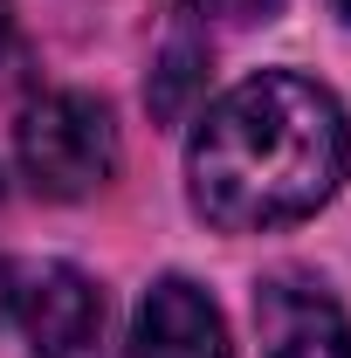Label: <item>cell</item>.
<instances>
[{
    "mask_svg": "<svg viewBox=\"0 0 351 358\" xmlns=\"http://www.w3.org/2000/svg\"><path fill=\"white\" fill-rule=\"evenodd\" d=\"M200 83H207V42L173 35L166 55H159V69H152V110H159V117H179Z\"/></svg>",
    "mask_w": 351,
    "mask_h": 358,
    "instance_id": "obj_6",
    "label": "cell"
},
{
    "mask_svg": "<svg viewBox=\"0 0 351 358\" xmlns=\"http://www.w3.org/2000/svg\"><path fill=\"white\" fill-rule=\"evenodd\" d=\"M7 317H14V268L0 262V324H7Z\"/></svg>",
    "mask_w": 351,
    "mask_h": 358,
    "instance_id": "obj_8",
    "label": "cell"
},
{
    "mask_svg": "<svg viewBox=\"0 0 351 358\" xmlns=\"http://www.w3.org/2000/svg\"><path fill=\"white\" fill-rule=\"evenodd\" d=\"M207 21H234V28H248V21H268L282 0H193Z\"/></svg>",
    "mask_w": 351,
    "mask_h": 358,
    "instance_id": "obj_7",
    "label": "cell"
},
{
    "mask_svg": "<svg viewBox=\"0 0 351 358\" xmlns=\"http://www.w3.org/2000/svg\"><path fill=\"white\" fill-rule=\"evenodd\" d=\"M131 358H234V352H227V324L207 303V289H193L186 275H159L138 303Z\"/></svg>",
    "mask_w": 351,
    "mask_h": 358,
    "instance_id": "obj_5",
    "label": "cell"
},
{
    "mask_svg": "<svg viewBox=\"0 0 351 358\" xmlns=\"http://www.w3.org/2000/svg\"><path fill=\"white\" fill-rule=\"evenodd\" d=\"M255 331L268 358H351V317L317 275H268L255 289Z\"/></svg>",
    "mask_w": 351,
    "mask_h": 358,
    "instance_id": "obj_3",
    "label": "cell"
},
{
    "mask_svg": "<svg viewBox=\"0 0 351 358\" xmlns=\"http://www.w3.org/2000/svg\"><path fill=\"white\" fill-rule=\"evenodd\" d=\"M351 166L345 103L310 76L268 69L227 90L193 131V207L214 227L255 234L317 214Z\"/></svg>",
    "mask_w": 351,
    "mask_h": 358,
    "instance_id": "obj_1",
    "label": "cell"
},
{
    "mask_svg": "<svg viewBox=\"0 0 351 358\" xmlns=\"http://www.w3.org/2000/svg\"><path fill=\"white\" fill-rule=\"evenodd\" d=\"M14 317L42 358H76L103 331V289L69 262H42L14 275Z\"/></svg>",
    "mask_w": 351,
    "mask_h": 358,
    "instance_id": "obj_4",
    "label": "cell"
},
{
    "mask_svg": "<svg viewBox=\"0 0 351 358\" xmlns=\"http://www.w3.org/2000/svg\"><path fill=\"white\" fill-rule=\"evenodd\" d=\"M7 48H14V21H7V0H0V62H7Z\"/></svg>",
    "mask_w": 351,
    "mask_h": 358,
    "instance_id": "obj_9",
    "label": "cell"
},
{
    "mask_svg": "<svg viewBox=\"0 0 351 358\" xmlns=\"http://www.w3.org/2000/svg\"><path fill=\"white\" fill-rule=\"evenodd\" d=\"M14 152L35 193L48 200H83L117 173V124L110 110L83 90H55L42 103H28V117L14 124Z\"/></svg>",
    "mask_w": 351,
    "mask_h": 358,
    "instance_id": "obj_2",
    "label": "cell"
},
{
    "mask_svg": "<svg viewBox=\"0 0 351 358\" xmlns=\"http://www.w3.org/2000/svg\"><path fill=\"white\" fill-rule=\"evenodd\" d=\"M338 14H345V21H351V0H338Z\"/></svg>",
    "mask_w": 351,
    "mask_h": 358,
    "instance_id": "obj_10",
    "label": "cell"
}]
</instances>
